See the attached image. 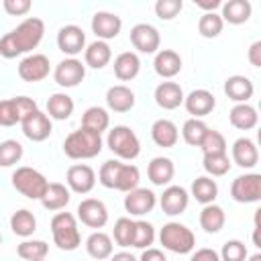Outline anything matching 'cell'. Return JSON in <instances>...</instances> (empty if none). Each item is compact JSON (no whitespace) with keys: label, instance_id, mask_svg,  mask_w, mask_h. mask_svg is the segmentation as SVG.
<instances>
[{"label":"cell","instance_id":"6da1fadb","mask_svg":"<svg viewBox=\"0 0 261 261\" xmlns=\"http://www.w3.org/2000/svg\"><path fill=\"white\" fill-rule=\"evenodd\" d=\"M45 37V22L37 16L24 18L20 24H16L10 33L0 37V55L4 59H14L18 55L31 53L39 47V43Z\"/></svg>","mask_w":261,"mask_h":261},{"label":"cell","instance_id":"7a4b0ae2","mask_svg":"<svg viewBox=\"0 0 261 261\" xmlns=\"http://www.w3.org/2000/svg\"><path fill=\"white\" fill-rule=\"evenodd\" d=\"M98 181L108 190H118L126 194L139 188L141 171L133 163H122L120 159H108L102 163L98 171Z\"/></svg>","mask_w":261,"mask_h":261},{"label":"cell","instance_id":"3957f363","mask_svg":"<svg viewBox=\"0 0 261 261\" xmlns=\"http://www.w3.org/2000/svg\"><path fill=\"white\" fill-rule=\"evenodd\" d=\"M102 147H104L102 135L100 133H94L90 128H84V126L71 130L65 137V141H63V153L69 159H75V161L94 159L96 155H100Z\"/></svg>","mask_w":261,"mask_h":261},{"label":"cell","instance_id":"277c9868","mask_svg":"<svg viewBox=\"0 0 261 261\" xmlns=\"http://www.w3.org/2000/svg\"><path fill=\"white\" fill-rule=\"evenodd\" d=\"M51 234L53 243L61 251H75L82 245V234L77 228V218L71 212H57L51 218Z\"/></svg>","mask_w":261,"mask_h":261},{"label":"cell","instance_id":"5b68a950","mask_svg":"<svg viewBox=\"0 0 261 261\" xmlns=\"http://www.w3.org/2000/svg\"><path fill=\"white\" fill-rule=\"evenodd\" d=\"M106 147L122 161H133L141 153V141L137 133L126 124H116L108 130Z\"/></svg>","mask_w":261,"mask_h":261},{"label":"cell","instance_id":"8992f818","mask_svg":"<svg viewBox=\"0 0 261 261\" xmlns=\"http://www.w3.org/2000/svg\"><path fill=\"white\" fill-rule=\"evenodd\" d=\"M159 243L163 245V249L177 253V255H188L194 251L196 247V234L181 222H165L159 230Z\"/></svg>","mask_w":261,"mask_h":261},{"label":"cell","instance_id":"52a82bcc","mask_svg":"<svg viewBox=\"0 0 261 261\" xmlns=\"http://www.w3.org/2000/svg\"><path fill=\"white\" fill-rule=\"evenodd\" d=\"M47 186H49V179L35 167L22 165V167H16L12 173V188L29 200H41L43 194L47 192Z\"/></svg>","mask_w":261,"mask_h":261},{"label":"cell","instance_id":"ba28073f","mask_svg":"<svg viewBox=\"0 0 261 261\" xmlns=\"http://www.w3.org/2000/svg\"><path fill=\"white\" fill-rule=\"evenodd\" d=\"M230 196L239 204H255L261 200V175L259 173H243L232 179Z\"/></svg>","mask_w":261,"mask_h":261},{"label":"cell","instance_id":"9c48e42d","mask_svg":"<svg viewBox=\"0 0 261 261\" xmlns=\"http://www.w3.org/2000/svg\"><path fill=\"white\" fill-rule=\"evenodd\" d=\"M75 212H77L75 218L82 224H86L88 228H104L108 222V208L98 198H84L77 204Z\"/></svg>","mask_w":261,"mask_h":261},{"label":"cell","instance_id":"30bf717a","mask_svg":"<svg viewBox=\"0 0 261 261\" xmlns=\"http://www.w3.org/2000/svg\"><path fill=\"white\" fill-rule=\"evenodd\" d=\"M86 77V65L77 57H65L61 59L53 69V80L61 88H75Z\"/></svg>","mask_w":261,"mask_h":261},{"label":"cell","instance_id":"8fae6325","mask_svg":"<svg viewBox=\"0 0 261 261\" xmlns=\"http://www.w3.org/2000/svg\"><path fill=\"white\" fill-rule=\"evenodd\" d=\"M18 77L22 82H29V84H35V82H43L49 71H51V63H49V57L43 55V53H31L27 57L20 59L18 63Z\"/></svg>","mask_w":261,"mask_h":261},{"label":"cell","instance_id":"7c38bea8","mask_svg":"<svg viewBox=\"0 0 261 261\" xmlns=\"http://www.w3.org/2000/svg\"><path fill=\"white\" fill-rule=\"evenodd\" d=\"M130 45L139 51V53H157L161 47V35L159 31L149 24V22H137L130 29Z\"/></svg>","mask_w":261,"mask_h":261},{"label":"cell","instance_id":"4fadbf2b","mask_svg":"<svg viewBox=\"0 0 261 261\" xmlns=\"http://www.w3.org/2000/svg\"><path fill=\"white\" fill-rule=\"evenodd\" d=\"M57 49L67 55L75 57L86 49V33L77 24H65L57 31Z\"/></svg>","mask_w":261,"mask_h":261},{"label":"cell","instance_id":"5bb4252c","mask_svg":"<svg viewBox=\"0 0 261 261\" xmlns=\"http://www.w3.org/2000/svg\"><path fill=\"white\" fill-rule=\"evenodd\" d=\"M65 184L69 188V192L75 194H90L96 186V171L86 165V163H73L69 165L67 173H65Z\"/></svg>","mask_w":261,"mask_h":261},{"label":"cell","instance_id":"9a60e30c","mask_svg":"<svg viewBox=\"0 0 261 261\" xmlns=\"http://www.w3.org/2000/svg\"><path fill=\"white\" fill-rule=\"evenodd\" d=\"M92 33L98 37V41H110V39H116L120 35V29H122V18L114 12H108V10H98L94 12L92 16Z\"/></svg>","mask_w":261,"mask_h":261},{"label":"cell","instance_id":"2e32d148","mask_svg":"<svg viewBox=\"0 0 261 261\" xmlns=\"http://www.w3.org/2000/svg\"><path fill=\"white\" fill-rule=\"evenodd\" d=\"M157 206V194L149 188H135L124 196V210L130 216H145Z\"/></svg>","mask_w":261,"mask_h":261},{"label":"cell","instance_id":"e0dca14e","mask_svg":"<svg viewBox=\"0 0 261 261\" xmlns=\"http://www.w3.org/2000/svg\"><path fill=\"white\" fill-rule=\"evenodd\" d=\"M20 128H22V135L33 141V143H43L45 139H49L51 130H53V124H51V118L41 112V110H35L33 114H29L27 118L20 120Z\"/></svg>","mask_w":261,"mask_h":261},{"label":"cell","instance_id":"ac0fdd59","mask_svg":"<svg viewBox=\"0 0 261 261\" xmlns=\"http://www.w3.org/2000/svg\"><path fill=\"white\" fill-rule=\"evenodd\" d=\"M184 106H186L188 114H192V118H204L216 108V98L212 92L198 88V90H192L184 98Z\"/></svg>","mask_w":261,"mask_h":261},{"label":"cell","instance_id":"d6986e66","mask_svg":"<svg viewBox=\"0 0 261 261\" xmlns=\"http://www.w3.org/2000/svg\"><path fill=\"white\" fill-rule=\"evenodd\" d=\"M188 204H190V194L181 186H167L159 196V206L167 216H177L186 212Z\"/></svg>","mask_w":261,"mask_h":261},{"label":"cell","instance_id":"ffe728a7","mask_svg":"<svg viewBox=\"0 0 261 261\" xmlns=\"http://www.w3.org/2000/svg\"><path fill=\"white\" fill-rule=\"evenodd\" d=\"M153 98H155V104L159 108H163V110H175V108H179L184 104L186 94H184V90H181V86L177 82H169L167 80V82H161L155 88Z\"/></svg>","mask_w":261,"mask_h":261},{"label":"cell","instance_id":"44dd1931","mask_svg":"<svg viewBox=\"0 0 261 261\" xmlns=\"http://www.w3.org/2000/svg\"><path fill=\"white\" fill-rule=\"evenodd\" d=\"M230 155H232V163H237L243 169H253L259 163V149H257L255 141L249 139V137L237 139L232 143Z\"/></svg>","mask_w":261,"mask_h":261},{"label":"cell","instance_id":"7402d4cb","mask_svg":"<svg viewBox=\"0 0 261 261\" xmlns=\"http://www.w3.org/2000/svg\"><path fill=\"white\" fill-rule=\"evenodd\" d=\"M153 69L159 77L171 80L181 71V57L173 49H159L153 59Z\"/></svg>","mask_w":261,"mask_h":261},{"label":"cell","instance_id":"603a6c76","mask_svg":"<svg viewBox=\"0 0 261 261\" xmlns=\"http://www.w3.org/2000/svg\"><path fill=\"white\" fill-rule=\"evenodd\" d=\"M135 102H137L135 92L124 84H116L106 90V106L112 112H120V114L128 112L135 108Z\"/></svg>","mask_w":261,"mask_h":261},{"label":"cell","instance_id":"cb8c5ba5","mask_svg":"<svg viewBox=\"0 0 261 261\" xmlns=\"http://www.w3.org/2000/svg\"><path fill=\"white\" fill-rule=\"evenodd\" d=\"M253 92H255V86L253 82L247 77V75H228L224 80V94L228 100L237 102V104H245L253 98Z\"/></svg>","mask_w":261,"mask_h":261},{"label":"cell","instance_id":"d4e9b609","mask_svg":"<svg viewBox=\"0 0 261 261\" xmlns=\"http://www.w3.org/2000/svg\"><path fill=\"white\" fill-rule=\"evenodd\" d=\"M151 139L157 147H163V149H171L177 145L179 141V130L175 126L173 120L169 118H159L151 124Z\"/></svg>","mask_w":261,"mask_h":261},{"label":"cell","instance_id":"484cf974","mask_svg":"<svg viewBox=\"0 0 261 261\" xmlns=\"http://www.w3.org/2000/svg\"><path fill=\"white\" fill-rule=\"evenodd\" d=\"M175 175V165L169 157H153L147 165V177L153 186H167Z\"/></svg>","mask_w":261,"mask_h":261},{"label":"cell","instance_id":"4316f807","mask_svg":"<svg viewBox=\"0 0 261 261\" xmlns=\"http://www.w3.org/2000/svg\"><path fill=\"white\" fill-rule=\"evenodd\" d=\"M71 200V192L65 184H59V181H51L47 186V192L43 194V198L39 200L43 204L45 210L49 212H57V210H63Z\"/></svg>","mask_w":261,"mask_h":261},{"label":"cell","instance_id":"83f0119b","mask_svg":"<svg viewBox=\"0 0 261 261\" xmlns=\"http://www.w3.org/2000/svg\"><path fill=\"white\" fill-rule=\"evenodd\" d=\"M253 6L249 0H226L220 6V18L228 24H243L251 18Z\"/></svg>","mask_w":261,"mask_h":261},{"label":"cell","instance_id":"f1b7e54d","mask_svg":"<svg viewBox=\"0 0 261 261\" xmlns=\"http://www.w3.org/2000/svg\"><path fill=\"white\" fill-rule=\"evenodd\" d=\"M112 59V49L106 41H92L90 45H86L84 49V65L92 67V69H102L110 63Z\"/></svg>","mask_w":261,"mask_h":261},{"label":"cell","instance_id":"f546056e","mask_svg":"<svg viewBox=\"0 0 261 261\" xmlns=\"http://www.w3.org/2000/svg\"><path fill=\"white\" fill-rule=\"evenodd\" d=\"M114 75L120 82H130L139 75L141 71V59L135 51H122L120 55L114 57Z\"/></svg>","mask_w":261,"mask_h":261},{"label":"cell","instance_id":"4dcf8cb0","mask_svg":"<svg viewBox=\"0 0 261 261\" xmlns=\"http://www.w3.org/2000/svg\"><path fill=\"white\" fill-rule=\"evenodd\" d=\"M86 251L92 259L96 261H104V259H110V255L114 253V243H112V237L102 232V230H94L88 239H86Z\"/></svg>","mask_w":261,"mask_h":261},{"label":"cell","instance_id":"1f68e13d","mask_svg":"<svg viewBox=\"0 0 261 261\" xmlns=\"http://www.w3.org/2000/svg\"><path fill=\"white\" fill-rule=\"evenodd\" d=\"M228 120H230V124H232L234 128H239V130H251V128L257 126L259 114H257V108H255V106H251L249 102H245V104H234V106L230 108Z\"/></svg>","mask_w":261,"mask_h":261},{"label":"cell","instance_id":"d6a6232c","mask_svg":"<svg viewBox=\"0 0 261 261\" xmlns=\"http://www.w3.org/2000/svg\"><path fill=\"white\" fill-rule=\"evenodd\" d=\"M73 98L65 92H55L47 100V116L53 120H67L73 114Z\"/></svg>","mask_w":261,"mask_h":261},{"label":"cell","instance_id":"836d02e7","mask_svg":"<svg viewBox=\"0 0 261 261\" xmlns=\"http://www.w3.org/2000/svg\"><path fill=\"white\" fill-rule=\"evenodd\" d=\"M226 222V214L222 210V206L218 204H206L200 212V226L208 232V234H216L224 228Z\"/></svg>","mask_w":261,"mask_h":261},{"label":"cell","instance_id":"e575fe53","mask_svg":"<svg viewBox=\"0 0 261 261\" xmlns=\"http://www.w3.org/2000/svg\"><path fill=\"white\" fill-rule=\"evenodd\" d=\"M192 196L202 206L214 204V200L218 196V184L212 177H208V175H200V177H196L192 181Z\"/></svg>","mask_w":261,"mask_h":261},{"label":"cell","instance_id":"d590c367","mask_svg":"<svg viewBox=\"0 0 261 261\" xmlns=\"http://www.w3.org/2000/svg\"><path fill=\"white\" fill-rule=\"evenodd\" d=\"M82 126L102 135L110 126V114H108V110L102 108V106H90V108H86V112L82 114Z\"/></svg>","mask_w":261,"mask_h":261},{"label":"cell","instance_id":"8d00e7d4","mask_svg":"<svg viewBox=\"0 0 261 261\" xmlns=\"http://www.w3.org/2000/svg\"><path fill=\"white\" fill-rule=\"evenodd\" d=\"M10 228L16 237H22V239H29L35 230H37V218L31 210L27 208H20L16 210L12 216H10Z\"/></svg>","mask_w":261,"mask_h":261},{"label":"cell","instance_id":"74e56055","mask_svg":"<svg viewBox=\"0 0 261 261\" xmlns=\"http://www.w3.org/2000/svg\"><path fill=\"white\" fill-rule=\"evenodd\" d=\"M47 253H49V245L41 239H24L16 247V255L24 261H41L47 257Z\"/></svg>","mask_w":261,"mask_h":261},{"label":"cell","instance_id":"f35d334b","mask_svg":"<svg viewBox=\"0 0 261 261\" xmlns=\"http://www.w3.org/2000/svg\"><path fill=\"white\" fill-rule=\"evenodd\" d=\"M208 133V124L202 118H188L181 126V137L190 147H200Z\"/></svg>","mask_w":261,"mask_h":261},{"label":"cell","instance_id":"ab89813d","mask_svg":"<svg viewBox=\"0 0 261 261\" xmlns=\"http://www.w3.org/2000/svg\"><path fill=\"white\" fill-rule=\"evenodd\" d=\"M202 165H204V171L208 173V177H222L230 171L232 161L228 159L226 153H214V155H204Z\"/></svg>","mask_w":261,"mask_h":261},{"label":"cell","instance_id":"60d3db41","mask_svg":"<svg viewBox=\"0 0 261 261\" xmlns=\"http://www.w3.org/2000/svg\"><path fill=\"white\" fill-rule=\"evenodd\" d=\"M224 29V22L218 12H204L198 20V33L204 39H216Z\"/></svg>","mask_w":261,"mask_h":261},{"label":"cell","instance_id":"b9f144b4","mask_svg":"<svg viewBox=\"0 0 261 261\" xmlns=\"http://www.w3.org/2000/svg\"><path fill=\"white\" fill-rule=\"evenodd\" d=\"M133 234H135V220H130L128 216H120L114 222L112 228V239L118 247H133Z\"/></svg>","mask_w":261,"mask_h":261},{"label":"cell","instance_id":"7bdbcfd3","mask_svg":"<svg viewBox=\"0 0 261 261\" xmlns=\"http://www.w3.org/2000/svg\"><path fill=\"white\" fill-rule=\"evenodd\" d=\"M24 155L22 145L16 139H6L0 143V167H12L16 165Z\"/></svg>","mask_w":261,"mask_h":261},{"label":"cell","instance_id":"ee69618b","mask_svg":"<svg viewBox=\"0 0 261 261\" xmlns=\"http://www.w3.org/2000/svg\"><path fill=\"white\" fill-rule=\"evenodd\" d=\"M155 241V226L147 220H135V234H133V247L135 249H149Z\"/></svg>","mask_w":261,"mask_h":261},{"label":"cell","instance_id":"f6af8a7d","mask_svg":"<svg viewBox=\"0 0 261 261\" xmlns=\"http://www.w3.org/2000/svg\"><path fill=\"white\" fill-rule=\"evenodd\" d=\"M218 257H220V261H245L249 257V251H247V247H245L243 241L230 239V241H226L222 245Z\"/></svg>","mask_w":261,"mask_h":261},{"label":"cell","instance_id":"bcb514c9","mask_svg":"<svg viewBox=\"0 0 261 261\" xmlns=\"http://www.w3.org/2000/svg\"><path fill=\"white\" fill-rule=\"evenodd\" d=\"M202 153L204 155H214V153H226V139L222 133L214 130V128H208L202 145H200Z\"/></svg>","mask_w":261,"mask_h":261},{"label":"cell","instance_id":"7dc6e473","mask_svg":"<svg viewBox=\"0 0 261 261\" xmlns=\"http://www.w3.org/2000/svg\"><path fill=\"white\" fill-rule=\"evenodd\" d=\"M184 8L181 0H157L155 2V14L161 20H171L175 18Z\"/></svg>","mask_w":261,"mask_h":261},{"label":"cell","instance_id":"c3c4849f","mask_svg":"<svg viewBox=\"0 0 261 261\" xmlns=\"http://www.w3.org/2000/svg\"><path fill=\"white\" fill-rule=\"evenodd\" d=\"M20 124V114L16 110L14 98L0 100V126H14Z\"/></svg>","mask_w":261,"mask_h":261},{"label":"cell","instance_id":"681fc988","mask_svg":"<svg viewBox=\"0 0 261 261\" xmlns=\"http://www.w3.org/2000/svg\"><path fill=\"white\" fill-rule=\"evenodd\" d=\"M2 6H4L6 14H10V16H24L33 8L31 0H4Z\"/></svg>","mask_w":261,"mask_h":261},{"label":"cell","instance_id":"f907efd6","mask_svg":"<svg viewBox=\"0 0 261 261\" xmlns=\"http://www.w3.org/2000/svg\"><path fill=\"white\" fill-rule=\"evenodd\" d=\"M190 261H220V257H218V251H214L210 247H202L192 253Z\"/></svg>","mask_w":261,"mask_h":261},{"label":"cell","instance_id":"816d5d0a","mask_svg":"<svg viewBox=\"0 0 261 261\" xmlns=\"http://www.w3.org/2000/svg\"><path fill=\"white\" fill-rule=\"evenodd\" d=\"M247 59L253 67H261V41L251 43V47L247 51Z\"/></svg>","mask_w":261,"mask_h":261},{"label":"cell","instance_id":"f5cc1de1","mask_svg":"<svg viewBox=\"0 0 261 261\" xmlns=\"http://www.w3.org/2000/svg\"><path fill=\"white\" fill-rule=\"evenodd\" d=\"M139 261H167L165 253L161 249H155V247H149V249H143Z\"/></svg>","mask_w":261,"mask_h":261},{"label":"cell","instance_id":"db71d44e","mask_svg":"<svg viewBox=\"0 0 261 261\" xmlns=\"http://www.w3.org/2000/svg\"><path fill=\"white\" fill-rule=\"evenodd\" d=\"M194 4H196L198 8H202L204 12H216V8L222 6L220 0H194Z\"/></svg>","mask_w":261,"mask_h":261},{"label":"cell","instance_id":"11a10c76","mask_svg":"<svg viewBox=\"0 0 261 261\" xmlns=\"http://www.w3.org/2000/svg\"><path fill=\"white\" fill-rule=\"evenodd\" d=\"M110 261H139V259L128 251H118V253L110 255Z\"/></svg>","mask_w":261,"mask_h":261},{"label":"cell","instance_id":"9f6ffc18","mask_svg":"<svg viewBox=\"0 0 261 261\" xmlns=\"http://www.w3.org/2000/svg\"><path fill=\"white\" fill-rule=\"evenodd\" d=\"M245 261H261V253L257 251V253H253V255H249Z\"/></svg>","mask_w":261,"mask_h":261},{"label":"cell","instance_id":"6f0895ef","mask_svg":"<svg viewBox=\"0 0 261 261\" xmlns=\"http://www.w3.org/2000/svg\"><path fill=\"white\" fill-rule=\"evenodd\" d=\"M0 245H2V232H0Z\"/></svg>","mask_w":261,"mask_h":261},{"label":"cell","instance_id":"680465c9","mask_svg":"<svg viewBox=\"0 0 261 261\" xmlns=\"http://www.w3.org/2000/svg\"><path fill=\"white\" fill-rule=\"evenodd\" d=\"M41 261H45V259H41Z\"/></svg>","mask_w":261,"mask_h":261}]
</instances>
